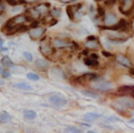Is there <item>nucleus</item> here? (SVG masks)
I'll return each mask as SVG.
<instances>
[{
  "mask_svg": "<svg viewBox=\"0 0 134 133\" xmlns=\"http://www.w3.org/2000/svg\"><path fill=\"white\" fill-rule=\"evenodd\" d=\"M7 4H9L10 6H13V7H16L18 5V2L16 0H7Z\"/></svg>",
  "mask_w": 134,
  "mask_h": 133,
  "instance_id": "bb28decb",
  "label": "nucleus"
},
{
  "mask_svg": "<svg viewBox=\"0 0 134 133\" xmlns=\"http://www.w3.org/2000/svg\"><path fill=\"white\" fill-rule=\"evenodd\" d=\"M101 115L99 113H94V112H90V113H87L86 115H84V119L87 121H92V120H95V119H99Z\"/></svg>",
  "mask_w": 134,
  "mask_h": 133,
  "instance_id": "9b49d317",
  "label": "nucleus"
},
{
  "mask_svg": "<svg viewBox=\"0 0 134 133\" xmlns=\"http://www.w3.org/2000/svg\"><path fill=\"white\" fill-rule=\"evenodd\" d=\"M11 119H12V117L7 112L5 111L0 112V123H7L9 121H11Z\"/></svg>",
  "mask_w": 134,
  "mask_h": 133,
  "instance_id": "ddd939ff",
  "label": "nucleus"
},
{
  "mask_svg": "<svg viewBox=\"0 0 134 133\" xmlns=\"http://www.w3.org/2000/svg\"><path fill=\"white\" fill-rule=\"evenodd\" d=\"M27 79L31 80V81H38V80L40 79L39 75L35 73H28L27 75Z\"/></svg>",
  "mask_w": 134,
  "mask_h": 133,
  "instance_id": "aec40b11",
  "label": "nucleus"
},
{
  "mask_svg": "<svg viewBox=\"0 0 134 133\" xmlns=\"http://www.w3.org/2000/svg\"><path fill=\"white\" fill-rule=\"evenodd\" d=\"M60 14H61V11H60V9H58V8H55L51 11V15L55 18H58V17L60 16Z\"/></svg>",
  "mask_w": 134,
  "mask_h": 133,
  "instance_id": "b1692460",
  "label": "nucleus"
},
{
  "mask_svg": "<svg viewBox=\"0 0 134 133\" xmlns=\"http://www.w3.org/2000/svg\"><path fill=\"white\" fill-rule=\"evenodd\" d=\"M130 123H134V119H131V120H130Z\"/></svg>",
  "mask_w": 134,
  "mask_h": 133,
  "instance_id": "72a5a7b5",
  "label": "nucleus"
},
{
  "mask_svg": "<svg viewBox=\"0 0 134 133\" xmlns=\"http://www.w3.org/2000/svg\"><path fill=\"white\" fill-rule=\"evenodd\" d=\"M86 46L90 49H96L98 47V44L95 41H88V42L86 43Z\"/></svg>",
  "mask_w": 134,
  "mask_h": 133,
  "instance_id": "4be33fe9",
  "label": "nucleus"
},
{
  "mask_svg": "<svg viewBox=\"0 0 134 133\" xmlns=\"http://www.w3.org/2000/svg\"><path fill=\"white\" fill-rule=\"evenodd\" d=\"M23 116L27 120H33V119H35L36 117H37V113H36L34 110L27 109L23 112Z\"/></svg>",
  "mask_w": 134,
  "mask_h": 133,
  "instance_id": "9d476101",
  "label": "nucleus"
},
{
  "mask_svg": "<svg viewBox=\"0 0 134 133\" xmlns=\"http://www.w3.org/2000/svg\"><path fill=\"white\" fill-rule=\"evenodd\" d=\"M0 71H1V66H0Z\"/></svg>",
  "mask_w": 134,
  "mask_h": 133,
  "instance_id": "e433bc0d",
  "label": "nucleus"
},
{
  "mask_svg": "<svg viewBox=\"0 0 134 133\" xmlns=\"http://www.w3.org/2000/svg\"><path fill=\"white\" fill-rule=\"evenodd\" d=\"M45 32L44 28H39V27H35V28H31V29L28 31V35L34 41H37V40L40 39L43 36Z\"/></svg>",
  "mask_w": 134,
  "mask_h": 133,
  "instance_id": "20e7f679",
  "label": "nucleus"
},
{
  "mask_svg": "<svg viewBox=\"0 0 134 133\" xmlns=\"http://www.w3.org/2000/svg\"><path fill=\"white\" fill-rule=\"evenodd\" d=\"M48 101L55 106H64L68 103L67 99L59 94H50L48 96Z\"/></svg>",
  "mask_w": 134,
  "mask_h": 133,
  "instance_id": "f03ea898",
  "label": "nucleus"
},
{
  "mask_svg": "<svg viewBox=\"0 0 134 133\" xmlns=\"http://www.w3.org/2000/svg\"><path fill=\"white\" fill-rule=\"evenodd\" d=\"M96 1H100V0H96Z\"/></svg>",
  "mask_w": 134,
  "mask_h": 133,
  "instance_id": "c9c22d12",
  "label": "nucleus"
},
{
  "mask_svg": "<svg viewBox=\"0 0 134 133\" xmlns=\"http://www.w3.org/2000/svg\"><path fill=\"white\" fill-rule=\"evenodd\" d=\"M2 75H3V77L8 78V77H10L11 73H10V72H8V71H7V70H5V71L2 72Z\"/></svg>",
  "mask_w": 134,
  "mask_h": 133,
  "instance_id": "a878e982",
  "label": "nucleus"
},
{
  "mask_svg": "<svg viewBox=\"0 0 134 133\" xmlns=\"http://www.w3.org/2000/svg\"><path fill=\"white\" fill-rule=\"evenodd\" d=\"M98 13H99V16H103V15H104V12H103L102 7H98Z\"/></svg>",
  "mask_w": 134,
  "mask_h": 133,
  "instance_id": "c85d7f7f",
  "label": "nucleus"
},
{
  "mask_svg": "<svg viewBox=\"0 0 134 133\" xmlns=\"http://www.w3.org/2000/svg\"><path fill=\"white\" fill-rule=\"evenodd\" d=\"M53 45H54V47H56V48H64V47L70 46V44H69V43L66 42L65 41H63V40H59V39L54 40V41H53Z\"/></svg>",
  "mask_w": 134,
  "mask_h": 133,
  "instance_id": "4468645a",
  "label": "nucleus"
},
{
  "mask_svg": "<svg viewBox=\"0 0 134 133\" xmlns=\"http://www.w3.org/2000/svg\"><path fill=\"white\" fill-rule=\"evenodd\" d=\"M1 1H2V0H0V2H1Z\"/></svg>",
  "mask_w": 134,
  "mask_h": 133,
  "instance_id": "4c0bfd02",
  "label": "nucleus"
},
{
  "mask_svg": "<svg viewBox=\"0 0 134 133\" xmlns=\"http://www.w3.org/2000/svg\"><path fill=\"white\" fill-rule=\"evenodd\" d=\"M117 17L113 14H108L106 17H105V19H104V23L105 25L107 26H112L114 24L117 23Z\"/></svg>",
  "mask_w": 134,
  "mask_h": 133,
  "instance_id": "6e6552de",
  "label": "nucleus"
},
{
  "mask_svg": "<svg viewBox=\"0 0 134 133\" xmlns=\"http://www.w3.org/2000/svg\"><path fill=\"white\" fill-rule=\"evenodd\" d=\"M13 87H15V88H16V89H20V90H25V91L33 90V86H31L29 83H25V82L14 83V85H13Z\"/></svg>",
  "mask_w": 134,
  "mask_h": 133,
  "instance_id": "0eeeda50",
  "label": "nucleus"
},
{
  "mask_svg": "<svg viewBox=\"0 0 134 133\" xmlns=\"http://www.w3.org/2000/svg\"><path fill=\"white\" fill-rule=\"evenodd\" d=\"M48 7H49V5H48V3H45V4H41V5H38L36 7V8L37 9V11H38L39 13L41 14H44V13H46L47 11L48 10Z\"/></svg>",
  "mask_w": 134,
  "mask_h": 133,
  "instance_id": "dca6fc26",
  "label": "nucleus"
},
{
  "mask_svg": "<svg viewBox=\"0 0 134 133\" xmlns=\"http://www.w3.org/2000/svg\"><path fill=\"white\" fill-rule=\"evenodd\" d=\"M61 2H64V3H69V2L73 1V0H60Z\"/></svg>",
  "mask_w": 134,
  "mask_h": 133,
  "instance_id": "473e14b6",
  "label": "nucleus"
},
{
  "mask_svg": "<svg viewBox=\"0 0 134 133\" xmlns=\"http://www.w3.org/2000/svg\"><path fill=\"white\" fill-rule=\"evenodd\" d=\"M40 16V13L37 11V9L36 7H33V8H29L26 11V18H27V20H30V19H37Z\"/></svg>",
  "mask_w": 134,
  "mask_h": 133,
  "instance_id": "39448f33",
  "label": "nucleus"
},
{
  "mask_svg": "<svg viewBox=\"0 0 134 133\" xmlns=\"http://www.w3.org/2000/svg\"><path fill=\"white\" fill-rule=\"evenodd\" d=\"M92 88L99 91H109L113 88V85L109 82H96L91 85Z\"/></svg>",
  "mask_w": 134,
  "mask_h": 133,
  "instance_id": "7ed1b4c3",
  "label": "nucleus"
},
{
  "mask_svg": "<svg viewBox=\"0 0 134 133\" xmlns=\"http://www.w3.org/2000/svg\"><path fill=\"white\" fill-rule=\"evenodd\" d=\"M132 94H133V97H134V91H133V93H132Z\"/></svg>",
  "mask_w": 134,
  "mask_h": 133,
  "instance_id": "f704fd0d",
  "label": "nucleus"
},
{
  "mask_svg": "<svg viewBox=\"0 0 134 133\" xmlns=\"http://www.w3.org/2000/svg\"><path fill=\"white\" fill-rule=\"evenodd\" d=\"M23 56H24V58H25L26 60L27 61V62H31L32 61H33V56H32V54H31L30 52H23Z\"/></svg>",
  "mask_w": 134,
  "mask_h": 133,
  "instance_id": "5701e85b",
  "label": "nucleus"
},
{
  "mask_svg": "<svg viewBox=\"0 0 134 133\" xmlns=\"http://www.w3.org/2000/svg\"><path fill=\"white\" fill-rule=\"evenodd\" d=\"M116 1H117V0H107V1H106V4H107L108 6L113 5V4L116 3Z\"/></svg>",
  "mask_w": 134,
  "mask_h": 133,
  "instance_id": "c756f323",
  "label": "nucleus"
},
{
  "mask_svg": "<svg viewBox=\"0 0 134 133\" xmlns=\"http://www.w3.org/2000/svg\"><path fill=\"white\" fill-rule=\"evenodd\" d=\"M107 120L115 122V121H121V119H119V117H107Z\"/></svg>",
  "mask_w": 134,
  "mask_h": 133,
  "instance_id": "393cba45",
  "label": "nucleus"
},
{
  "mask_svg": "<svg viewBox=\"0 0 134 133\" xmlns=\"http://www.w3.org/2000/svg\"><path fill=\"white\" fill-rule=\"evenodd\" d=\"M65 131L66 132H73V133H80L82 132L80 130L77 129L76 127H72V126H69L65 129Z\"/></svg>",
  "mask_w": 134,
  "mask_h": 133,
  "instance_id": "412c9836",
  "label": "nucleus"
},
{
  "mask_svg": "<svg viewBox=\"0 0 134 133\" xmlns=\"http://www.w3.org/2000/svg\"><path fill=\"white\" fill-rule=\"evenodd\" d=\"M75 12L74 10V6H68L67 7V14L69 17L70 19H74L75 18Z\"/></svg>",
  "mask_w": 134,
  "mask_h": 133,
  "instance_id": "f3484780",
  "label": "nucleus"
},
{
  "mask_svg": "<svg viewBox=\"0 0 134 133\" xmlns=\"http://www.w3.org/2000/svg\"><path fill=\"white\" fill-rule=\"evenodd\" d=\"M84 62L86 65H90V66H96L98 65V62L96 60H94L93 58H87L84 60Z\"/></svg>",
  "mask_w": 134,
  "mask_h": 133,
  "instance_id": "a211bd4d",
  "label": "nucleus"
},
{
  "mask_svg": "<svg viewBox=\"0 0 134 133\" xmlns=\"http://www.w3.org/2000/svg\"><path fill=\"white\" fill-rule=\"evenodd\" d=\"M103 53V54H105V56H106V57H109V56H110V53H109V52H102Z\"/></svg>",
  "mask_w": 134,
  "mask_h": 133,
  "instance_id": "2f4dec72",
  "label": "nucleus"
},
{
  "mask_svg": "<svg viewBox=\"0 0 134 133\" xmlns=\"http://www.w3.org/2000/svg\"><path fill=\"white\" fill-rule=\"evenodd\" d=\"M35 66L37 69L41 70V71H45L46 69H48L49 64L47 61L43 60V59H37L35 61Z\"/></svg>",
  "mask_w": 134,
  "mask_h": 133,
  "instance_id": "423d86ee",
  "label": "nucleus"
},
{
  "mask_svg": "<svg viewBox=\"0 0 134 133\" xmlns=\"http://www.w3.org/2000/svg\"><path fill=\"white\" fill-rule=\"evenodd\" d=\"M117 61L119 62V63L122 64V65H124L125 67H131V62H130V61L128 60L126 57L124 56H121V55H117Z\"/></svg>",
  "mask_w": 134,
  "mask_h": 133,
  "instance_id": "2eb2a0df",
  "label": "nucleus"
},
{
  "mask_svg": "<svg viewBox=\"0 0 134 133\" xmlns=\"http://www.w3.org/2000/svg\"><path fill=\"white\" fill-rule=\"evenodd\" d=\"M37 1V0H19V3L24 4V3H33V2Z\"/></svg>",
  "mask_w": 134,
  "mask_h": 133,
  "instance_id": "cd10ccee",
  "label": "nucleus"
},
{
  "mask_svg": "<svg viewBox=\"0 0 134 133\" xmlns=\"http://www.w3.org/2000/svg\"><path fill=\"white\" fill-rule=\"evenodd\" d=\"M1 63H2V65L5 68H12L15 66V63L8 56H4L1 60Z\"/></svg>",
  "mask_w": 134,
  "mask_h": 133,
  "instance_id": "1a4fd4ad",
  "label": "nucleus"
},
{
  "mask_svg": "<svg viewBox=\"0 0 134 133\" xmlns=\"http://www.w3.org/2000/svg\"><path fill=\"white\" fill-rule=\"evenodd\" d=\"M111 107L119 112H122L129 108H134V99L128 96H121L111 103Z\"/></svg>",
  "mask_w": 134,
  "mask_h": 133,
  "instance_id": "f257e3e1",
  "label": "nucleus"
},
{
  "mask_svg": "<svg viewBox=\"0 0 134 133\" xmlns=\"http://www.w3.org/2000/svg\"><path fill=\"white\" fill-rule=\"evenodd\" d=\"M4 51H7V49L4 48L3 47V42L0 41V52H4Z\"/></svg>",
  "mask_w": 134,
  "mask_h": 133,
  "instance_id": "7c9ffc66",
  "label": "nucleus"
},
{
  "mask_svg": "<svg viewBox=\"0 0 134 133\" xmlns=\"http://www.w3.org/2000/svg\"><path fill=\"white\" fill-rule=\"evenodd\" d=\"M40 52L45 56H48L50 54V52H51V49H50V47L45 41H43L40 44Z\"/></svg>",
  "mask_w": 134,
  "mask_h": 133,
  "instance_id": "f8f14e48",
  "label": "nucleus"
},
{
  "mask_svg": "<svg viewBox=\"0 0 134 133\" xmlns=\"http://www.w3.org/2000/svg\"><path fill=\"white\" fill-rule=\"evenodd\" d=\"M81 94L84 95L85 96H88V97H90V98H97L98 97V95L96 94V93L90 92V91H87V90L81 91Z\"/></svg>",
  "mask_w": 134,
  "mask_h": 133,
  "instance_id": "6ab92c4d",
  "label": "nucleus"
}]
</instances>
